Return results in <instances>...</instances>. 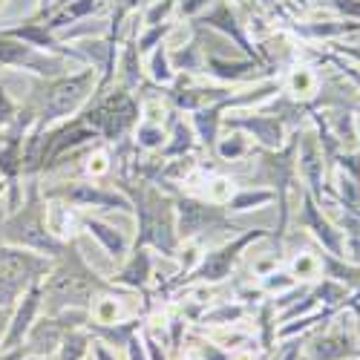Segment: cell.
Wrapping results in <instances>:
<instances>
[{
    "instance_id": "23",
    "label": "cell",
    "mask_w": 360,
    "mask_h": 360,
    "mask_svg": "<svg viewBox=\"0 0 360 360\" xmlns=\"http://www.w3.org/2000/svg\"><path fill=\"white\" fill-rule=\"evenodd\" d=\"M317 89V75L311 72V67H294L288 75V93L291 98H309Z\"/></svg>"
},
{
    "instance_id": "15",
    "label": "cell",
    "mask_w": 360,
    "mask_h": 360,
    "mask_svg": "<svg viewBox=\"0 0 360 360\" xmlns=\"http://www.w3.org/2000/svg\"><path fill=\"white\" fill-rule=\"evenodd\" d=\"M205 23H211V26H217V29H222V32H228L239 46H243L251 58H254V61H259V58H257V49L248 44V38H245V32H243V29H239V20L233 18V12H231V6L225 4V0H219V4H217V9L214 12H207L205 18H202Z\"/></svg>"
},
{
    "instance_id": "17",
    "label": "cell",
    "mask_w": 360,
    "mask_h": 360,
    "mask_svg": "<svg viewBox=\"0 0 360 360\" xmlns=\"http://www.w3.org/2000/svg\"><path fill=\"white\" fill-rule=\"evenodd\" d=\"M93 352V335L86 328H70L61 338V346L52 354V360H86Z\"/></svg>"
},
{
    "instance_id": "18",
    "label": "cell",
    "mask_w": 360,
    "mask_h": 360,
    "mask_svg": "<svg viewBox=\"0 0 360 360\" xmlns=\"http://www.w3.org/2000/svg\"><path fill=\"white\" fill-rule=\"evenodd\" d=\"M205 70L219 81H239L254 75V70H265L262 61H243V64H231V61H219V58H205Z\"/></svg>"
},
{
    "instance_id": "40",
    "label": "cell",
    "mask_w": 360,
    "mask_h": 360,
    "mask_svg": "<svg viewBox=\"0 0 360 360\" xmlns=\"http://www.w3.org/2000/svg\"><path fill=\"white\" fill-rule=\"evenodd\" d=\"M67 4H72V0H58V6H67Z\"/></svg>"
},
{
    "instance_id": "22",
    "label": "cell",
    "mask_w": 360,
    "mask_h": 360,
    "mask_svg": "<svg viewBox=\"0 0 360 360\" xmlns=\"http://www.w3.org/2000/svg\"><path fill=\"white\" fill-rule=\"evenodd\" d=\"M150 78H153L156 84H162V86H167V84L176 81V70L170 64L167 44H159L156 52H153V58H150Z\"/></svg>"
},
{
    "instance_id": "2",
    "label": "cell",
    "mask_w": 360,
    "mask_h": 360,
    "mask_svg": "<svg viewBox=\"0 0 360 360\" xmlns=\"http://www.w3.org/2000/svg\"><path fill=\"white\" fill-rule=\"evenodd\" d=\"M0 243L38 251L52 259L64 251L67 243L55 239L46 228V199L38 188V176H29L26 196L18 211H12L6 219H0Z\"/></svg>"
},
{
    "instance_id": "5",
    "label": "cell",
    "mask_w": 360,
    "mask_h": 360,
    "mask_svg": "<svg viewBox=\"0 0 360 360\" xmlns=\"http://www.w3.org/2000/svg\"><path fill=\"white\" fill-rule=\"evenodd\" d=\"M176 233L179 239H196L202 233H214V231H231L233 236L239 228L231 222L228 211L217 202H205L193 196H179L176 199Z\"/></svg>"
},
{
    "instance_id": "34",
    "label": "cell",
    "mask_w": 360,
    "mask_h": 360,
    "mask_svg": "<svg viewBox=\"0 0 360 360\" xmlns=\"http://www.w3.org/2000/svg\"><path fill=\"white\" fill-rule=\"evenodd\" d=\"M29 352L26 346H18V349H0V360H23Z\"/></svg>"
},
{
    "instance_id": "32",
    "label": "cell",
    "mask_w": 360,
    "mask_h": 360,
    "mask_svg": "<svg viewBox=\"0 0 360 360\" xmlns=\"http://www.w3.org/2000/svg\"><path fill=\"white\" fill-rule=\"evenodd\" d=\"M297 280L291 277V274H283V271H274V274H265V280H262V288H268V291H283V288H291Z\"/></svg>"
},
{
    "instance_id": "26",
    "label": "cell",
    "mask_w": 360,
    "mask_h": 360,
    "mask_svg": "<svg viewBox=\"0 0 360 360\" xmlns=\"http://www.w3.org/2000/svg\"><path fill=\"white\" fill-rule=\"evenodd\" d=\"M245 314V306H231V303H222V306H217V309H211V311H202L199 314V320L196 323H202V326H231V323H236L239 317Z\"/></svg>"
},
{
    "instance_id": "35",
    "label": "cell",
    "mask_w": 360,
    "mask_h": 360,
    "mask_svg": "<svg viewBox=\"0 0 360 360\" xmlns=\"http://www.w3.org/2000/svg\"><path fill=\"white\" fill-rule=\"evenodd\" d=\"M93 360H118V357H115L104 343H96V340H93Z\"/></svg>"
},
{
    "instance_id": "6",
    "label": "cell",
    "mask_w": 360,
    "mask_h": 360,
    "mask_svg": "<svg viewBox=\"0 0 360 360\" xmlns=\"http://www.w3.org/2000/svg\"><path fill=\"white\" fill-rule=\"evenodd\" d=\"M265 236H268V231H262V228L243 231L239 236H233L228 245H222V248H217V251L202 254L199 265L188 274L185 283H202V285H207V283H222L225 277H231V271H233V265H236L239 254H243L251 243H257V239H265Z\"/></svg>"
},
{
    "instance_id": "4",
    "label": "cell",
    "mask_w": 360,
    "mask_h": 360,
    "mask_svg": "<svg viewBox=\"0 0 360 360\" xmlns=\"http://www.w3.org/2000/svg\"><path fill=\"white\" fill-rule=\"evenodd\" d=\"M52 265L55 259L46 254L0 243V306L12 309L26 288L46 280Z\"/></svg>"
},
{
    "instance_id": "3",
    "label": "cell",
    "mask_w": 360,
    "mask_h": 360,
    "mask_svg": "<svg viewBox=\"0 0 360 360\" xmlns=\"http://www.w3.org/2000/svg\"><path fill=\"white\" fill-rule=\"evenodd\" d=\"M93 84H96V67L93 70H81L75 75H61V78H49V84H44V93L29 101V107L35 110L38 115V127H52L64 118L75 115L89 93H93Z\"/></svg>"
},
{
    "instance_id": "21",
    "label": "cell",
    "mask_w": 360,
    "mask_h": 360,
    "mask_svg": "<svg viewBox=\"0 0 360 360\" xmlns=\"http://www.w3.org/2000/svg\"><path fill=\"white\" fill-rule=\"evenodd\" d=\"M98 0H72V4H67L64 6V12L58 15V18H52V23H46L52 32L55 29H61V26H67V23H75L78 18H86V15H93V12H98Z\"/></svg>"
},
{
    "instance_id": "24",
    "label": "cell",
    "mask_w": 360,
    "mask_h": 360,
    "mask_svg": "<svg viewBox=\"0 0 360 360\" xmlns=\"http://www.w3.org/2000/svg\"><path fill=\"white\" fill-rule=\"evenodd\" d=\"M277 199L274 191H233V196L225 202V211H248V207H257V205H265Z\"/></svg>"
},
{
    "instance_id": "31",
    "label": "cell",
    "mask_w": 360,
    "mask_h": 360,
    "mask_svg": "<svg viewBox=\"0 0 360 360\" xmlns=\"http://www.w3.org/2000/svg\"><path fill=\"white\" fill-rule=\"evenodd\" d=\"M231 196H233V182H231V179H225V176H217L211 182V188H207V202L225 205Z\"/></svg>"
},
{
    "instance_id": "25",
    "label": "cell",
    "mask_w": 360,
    "mask_h": 360,
    "mask_svg": "<svg viewBox=\"0 0 360 360\" xmlns=\"http://www.w3.org/2000/svg\"><path fill=\"white\" fill-rule=\"evenodd\" d=\"M214 153H217L222 162H236V159L248 156V153H251V147H248V139H245V136L233 133V136H228V139H219V141H217Z\"/></svg>"
},
{
    "instance_id": "29",
    "label": "cell",
    "mask_w": 360,
    "mask_h": 360,
    "mask_svg": "<svg viewBox=\"0 0 360 360\" xmlns=\"http://www.w3.org/2000/svg\"><path fill=\"white\" fill-rule=\"evenodd\" d=\"M112 170V159L107 150H93V153L86 156V176H93V179H101Z\"/></svg>"
},
{
    "instance_id": "27",
    "label": "cell",
    "mask_w": 360,
    "mask_h": 360,
    "mask_svg": "<svg viewBox=\"0 0 360 360\" xmlns=\"http://www.w3.org/2000/svg\"><path fill=\"white\" fill-rule=\"evenodd\" d=\"M165 139H167V133H165L162 124L139 122V127H136V144L141 150H162L165 147Z\"/></svg>"
},
{
    "instance_id": "14",
    "label": "cell",
    "mask_w": 360,
    "mask_h": 360,
    "mask_svg": "<svg viewBox=\"0 0 360 360\" xmlns=\"http://www.w3.org/2000/svg\"><path fill=\"white\" fill-rule=\"evenodd\" d=\"M81 228H84L89 236H96L112 259H122V257L127 254V236L118 231V228H112V225H107V222H101V219H96V217H86V214L81 217Z\"/></svg>"
},
{
    "instance_id": "30",
    "label": "cell",
    "mask_w": 360,
    "mask_h": 360,
    "mask_svg": "<svg viewBox=\"0 0 360 360\" xmlns=\"http://www.w3.org/2000/svg\"><path fill=\"white\" fill-rule=\"evenodd\" d=\"M314 274H317V257L300 254V257L291 262V277H294V280H311Z\"/></svg>"
},
{
    "instance_id": "8",
    "label": "cell",
    "mask_w": 360,
    "mask_h": 360,
    "mask_svg": "<svg viewBox=\"0 0 360 360\" xmlns=\"http://www.w3.org/2000/svg\"><path fill=\"white\" fill-rule=\"evenodd\" d=\"M44 199H61L72 207H122V211H133V202L124 196V193H115V191H107V188H98L93 182H64L61 188H52V191H44Z\"/></svg>"
},
{
    "instance_id": "19",
    "label": "cell",
    "mask_w": 360,
    "mask_h": 360,
    "mask_svg": "<svg viewBox=\"0 0 360 360\" xmlns=\"http://www.w3.org/2000/svg\"><path fill=\"white\" fill-rule=\"evenodd\" d=\"M170 124H173V141L165 144V156H167V159L188 156L191 150H193V144H196V133H193V127H188L182 118H179V112H173Z\"/></svg>"
},
{
    "instance_id": "12",
    "label": "cell",
    "mask_w": 360,
    "mask_h": 360,
    "mask_svg": "<svg viewBox=\"0 0 360 360\" xmlns=\"http://www.w3.org/2000/svg\"><path fill=\"white\" fill-rule=\"evenodd\" d=\"M303 214H300V225L303 228H311L314 231V236L320 239V243L328 248V254L332 257H340V251H343V239H340V231H335L332 225H328L323 217H320V211H317V205H314V196H303Z\"/></svg>"
},
{
    "instance_id": "10",
    "label": "cell",
    "mask_w": 360,
    "mask_h": 360,
    "mask_svg": "<svg viewBox=\"0 0 360 360\" xmlns=\"http://www.w3.org/2000/svg\"><path fill=\"white\" fill-rule=\"evenodd\" d=\"M225 124L233 130H251L254 139H259V144L265 150H280L283 139H285V124L277 115H248V118H225Z\"/></svg>"
},
{
    "instance_id": "28",
    "label": "cell",
    "mask_w": 360,
    "mask_h": 360,
    "mask_svg": "<svg viewBox=\"0 0 360 360\" xmlns=\"http://www.w3.org/2000/svg\"><path fill=\"white\" fill-rule=\"evenodd\" d=\"M20 107H23V104H18V101L9 96V89L0 84V133H6V130L18 122Z\"/></svg>"
},
{
    "instance_id": "42",
    "label": "cell",
    "mask_w": 360,
    "mask_h": 360,
    "mask_svg": "<svg viewBox=\"0 0 360 360\" xmlns=\"http://www.w3.org/2000/svg\"><path fill=\"white\" fill-rule=\"evenodd\" d=\"M357 130H360V122H357Z\"/></svg>"
},
{
    "instance_id": "38",
    "label": "cell",
    "mask_w": 360,
    "mask_h": 360,
    "mask_svg": "<svg viewBox=\"0 0 360 360\" xmlns=\"http://www.w3.org/2000/svg\"><path fill=\"white\" fill-rule=\"evenodd\" d=\"M6 188H9V182H6V179H4V176H0V199H4V196H6Z\"/></svg>"
},
{
    "instance_id": "44",
    "label": "cell",
    "mask_w": 360,
    "mask_h": 360,
    "mask_svg": "<svg viewBox=\"0 0 360 360\" xmlns=\"http://www.w3.org/2000/svg\"><path fill=\"white\" fill-rule=\"evenodd\" d=\"M0 4H4V0H0Z\"/></svg>"
},
{
    "instance_id": "36",
    "label": "cell",
    "mask_w": 360,
    "mask_h": 360,
    "mask_svg": "<svg viewBox=\"0 0 360 360\" xmlns=\"http://www.w3.org/2000/svg\"><path fill=\"white\" fill-rule=\"evenodd\" d=\"M207 6V0H182V12L185 15H196L199 9H205Z\"/></svg>"
},
{
    "instance_id": "9",
    "label": "cell",
    "mask_w": 360,
    "mask_h": 360,
    "mask_svg": "<svg viewBox=\"0 0 360 360\" xmlns=\"http://www.w3.org/2000/svg\"><path fill=\"white\" fill-rule=\"evenodd\" d=\"M41 303H44L41 283H35L32 288H26L18 297V303L12 306V314H9V323H6L4 340H0V349H18V346H23L29 328H32V323L41 317Z\"/></svg>"
},
{
    "instance_id": "33",
    "label": "cell",
    "mask_w": 360,
    "mask_h": 360,
    "mask_svg": "<svg viewBox=\"0 0 360 360\" xmlns=\"http://www.w3.org/2000/svg\"><path fill=\"white\" fill-rule=\"evenodd\" d=\"M141 340H144V349H147V360H167V354H165V349H162V343L150 335V332H144L141 335Z\"/></svg>"
},
{
    "instance_id": "37",
    "label": "cell",
    "mask_w": 360,
    "mask_h": 360,
    "mask_svg": "<svg viewBox=\"0 0 360 360\" xmlns=\"http://www.w3.org/2000/svg\"><path fill=\"white\" fill-rule=\"evenodd\" d=\"M9 314H12V309H9V306H4V309H0V340H4V332H6V323H9Z\"/></svg>"
},
{
    "instance_id": "7",
    "label": "cell",
    "mask_w": 360,
    "mask_h": 360,
    "mask_svg": "<svg viewBox=\"0 0 360 360\" xmlns=\"http://www.w3.org/2000/svg\"><path fill=\"white\" fill-rule=\"evenodd\" d=\"M0 67H18V70H32L41 78H61L70 70V58L52 55V52H38L18 38H9L0 32Z\"/></svg>"
},
{
    "instance_id": "39",
    "label": "cell",
    "mask_w": 360,
    "mask_h": 360,
    "mask_svg": "<svg viewBox=\"0 0 360 360\" xmlns=\"http://www.w3.org/2000/svg\"><path fill=\"white\" fill-rule=\"evenodd\" d=\"M23 360H52V357H41V354H26Z\"/></svg>"
},
{
    "instance_id": "41",
    "label": "cell",
    "mask_w": 360,
    "mask_h": 360,
    "mask_svg": "<svg viewBox=\"0 0 360 360\" xmlns=\"http://www.w3.org/2000/svg\"><path fill=\"white\" fill-rule=\"evenodd\" d=\"M0 144H4V133H0Z\"/></svg>"
},
{
    "instance_id": "16",
    "label": "cell",
    "mask_w": 360,
    "mask_h": 360,
    "mask_svg": "<svg viewBox=\"0 0 360 360\" xmlns=\"http://www.w3.org/2000/svg\"><path fill=\"white\" fill-rule=\"evenodd\" d=\"M150 271H153V259H150V251L136 248L127 259V265L122 268V274L115 277L118 285H127V288H144L150 280ZM112 283V285H115Z\"/></svg>"
},
{
    "instance_id": "43",
    "label": "cell",
    "mask_w": 360,
    "mask_h": 360,
    "mask_svg": "<svg viewBox=\"0 0 360 360\" xmlns=\"http://www.w3.org/2000/svg\"><path fill=\"white\" fill-rule=\"evenodd\" d=\"M44 6H46V0H44Z\"/></svg>"
},
{
    "instance_id": "1",
    "label": "cell",
    "mask_w": 360,
    "mask_h": 360,
    "mask_svg": "<svg viewBox=\"0 0 360 360\" xmlns=\"http://www.w3.org/2000/svg\"><path fill=\"white\" fill-rule=\"evenodd\" d=\"M41 291H44L41 311L52 317L64 309H89L98 294H112L115 285L101 280L93 268L84 262L75 239H70L64 251L55 257V265L46 274V280L41 283Z\"/></svg>"
},
{
    "instance_id": "13",
    "label": "cell",
    "mask_w": 360,
    "mask_h": 360,
    "mask_svg": "<svg viewBox=\"0 0 360 360\" xmlns=\"http://www.w3.org/2000/svg\"><path fill=\"white\" fill-rule=\"evenodd\" d=\"M84 328H86V332L93 335V338L104 340V346L127 349L130 338L139 335L141 328H144V317H139V320H127V323H96V320H89Z\"/></svg>"
},
{
    "instance_id": "20",
    "label": "cell",
    "mask_w": 360,
    "mask_h": 360,
    "mask_svg": "<svg viewBox=\"0 0 360 360\" xmlns=\"http://www.w3.org/2000/svg\"><path fill=\"white\" fill-rule=\"evenodd\" d=\"M349 346L352 343L343 335H326V338L314 340L311 354H314V360H340V357H346L352 352Z\"/></svg>"
},
{
    "instance_id": "11",
    "label": "cell",
    "mask_w": 360,
    "mask_h": 360,
    "mask_svg": "<svg viewBox=\"0 0 360 360\" xmlns=\"http://www.w3.org/2000/svg\"><path fill=\"white\" fill-rule=\"evenodd\" d=\"M81 217L78 207L61 202V199H49L46 205V228L55 239H61V243H70V239H75V231L81 228Z\"/></svg>"
}]
</instances>
